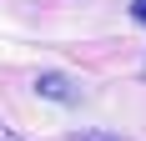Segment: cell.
Masks as SVG:
<instances>
[{
    "instance_id": "6da1fadb",
    "label": "cell",
    "mask_w": 146,
    "mask_h": 141,
    "mask_svg": "<svg viewBox=\"0 0 146 141\" xmlns=\"http://www.w3.org/2000/svg\"><path fill=\"white\" fill-rule=\"evenodd\" d=\"M35 96H45V101H81V91H76V81L71 76H60V70H45L40 81H35Z\"/></svg>"
},
{
    "instance_id": "7a4b0ae2",
    "label": "cell",
    "mask_w": 146,
    "mask_h": 141,
    "mask_svg": "<svg viewBox=\"0 0 146 141\" xmlns=\"http://www.w3.org/2000/svg\"><path fill=\"white\" fill-rule=\"evenodd\" d=\"M76 141H121V136H106V131H86V136H76Z\"/></svg>"
},
{
    "instance_id": "3957f363",
    "label": "cell",
    "mask_w": 146,
    "mask_h": 141,
    "mask_svg": "<svg viewBox=\"0 0 146 141\" xmlns=\"http://www.w3.org/2000/svg\"><path fill=\"white\" fill-rule=\"evenodd\" d=\"M131 15H136V20L146 25V0H131Z\"/></svg>"
},
{
    "instance_id": "277c9868",
    "label": "cell",
    "mask_w": 146,
    "mask_h": 141,
    "mask_svg": "<svg viewBox=\"0 0 146 141\" xmlns=\"http://www.w3.org/2000/svg\"><path fill=\"white\" fill-rule=\"evenodd\" d=\"M0 141H20V136H15V131H10V126H0Z\"/></svg>"
}]
</instances>
